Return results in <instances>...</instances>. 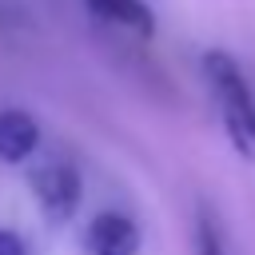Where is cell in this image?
<instances>
[{
    "mask_svg": "<svg viewBox=\"0 0 255 255\" xmlns=\"http://www.w3.org/2000/svg\"><path fill=\"white\" fill-rule=\"evenodd\" d=\"M203 80H207V92L215 100V112L223 120L227 139L235 143V151L243 159L255 163V96H251L247 76L239 72V64L227 52L215 48L203 56Z\"/></svg>",
    "mask_w": 255,
    "mask_h": 255,
    "instance_id": "6da1fadb",
    "label": "cell"
},
{
    "mask_svg": "<svg viewBox=\"0 0 255 255\" xmlns=\"http://www.w3.org/2000/svg\"><path fill=\"white\" fill-rule=\"evenodd\" d=\"M28 183H32V191H36V199H40V207H44V215L52 223H64V219L76 215L80 195H84V183H80V171L72 163L48 159V163H40L28 175Z\"/></svg>",
    "mask_w": 255,
    "mask_h": 255,
    "instance_id": "7a4b0ae2",
    "label": "cell"
},
{
    "mask_svg": "<svg viewBox=\"0 0 255 255\" xmlns=\"http://www.w3.org/2000/svg\"><path fill=\"white\" fill-rule=\"evenodd\" d=\"M88 251L92 255H135L139 251V227L120 211H104L88 223Z\"/></svg>",
    "mask_w": 255,
    "mask_h": 255,
    "instance_id": "3957f363",
    "label": "cell"
},
{
    "mask_svg": "<svg viewBox=\"0 0 255 255\" xmlns=\"http://www.w3.org/2000/svg\"><path fill=\"white\" fill-rule=\"evenodd\" d=\"M92 8V16H100L104 24L128 32V36H139V40H151L155 36V16L143 0H84Z\"/></svg>",
    "mask_w": 255,
    "mask_h": 255,
    "instance_id": "277c9868",
    "label": "cell"
},
{
    "mask_svg": "<svg viewBox=\"0 0 255 255\" xmlns=\"http://www.w3.org/2000/svg\"><path fill=\"white\" fill-rule=\"evenodd\" d=\"M40 147V128L28 112L4 108L0 112V159L4 163H24Z\"/></svg>",
    "mask_w": 255,
    "mask_h": 255,
    "instance_id": "5b68a950",
    "label": "cell"
},
{
    "mask_svg": "<svg viewBox=\"0 0 255 255\" xmlns=\"http://www.w3.org/2000/svg\"><path fill=\"white\" fill-rule=\"evenodd\" d=\"M195 243H199V255H223V239L211 223L207 211H199V231H195Z\"/></svg>",
    "mask_w": 255,
    "mask_h": 255,
    "instance_id": "8992f818",
    "label": "cell"
},
{
    "mask_svg": "<svg viewBox=\"0 0 255 255\" xmlns=\"http://www.w3.org/2000/svg\"><path fill=\"white\" fill-rule=\"evenodd\" d=\"M0 255H24V243L16 231H0Z\"/></svg>",
    "mask_w": 255,
    "mask_h": 255,
    "instance_id": "52a82bcc",
    "label": "cell"
}]
</instances>
